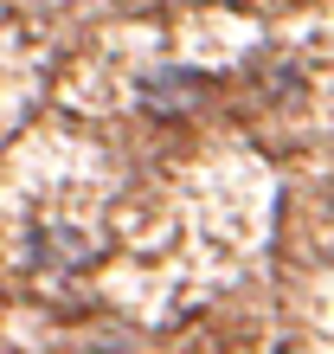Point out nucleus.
Wrapping results in <instances>:
<instances>
[{"label": "nucleus", "mask_w": 334, "mask_h": 354, "mask_svg": "<svg viewBox=\"0 0 334 354\" xmlns=\"http://www.w3.org/2000/svg\"><path fill=\"white\" fill-rule=\"evenodd\" d=\"M199 97H206V77H199V71H186V65H161V71L141 77V103H148V110H161V116L193 110Z\"/></svg>", "instance_id": "nucleus-1"}, {"label": "nucleus", "mask_w": 334, "mask_h": 354, "mask_svg": "<svg viewBox=\"0 0 334 354\" xmlns=\"http://www.w3.org/2000/svg\"><path fill=\"white\" fill-rule=\"evenodd\" d=\"M32 258H39V264L52 258L58 270H77L84 258H90V239H77V232H39V239H32Z\"/></svg>", "instance_id": "nucleus-2"}]
</instances>
